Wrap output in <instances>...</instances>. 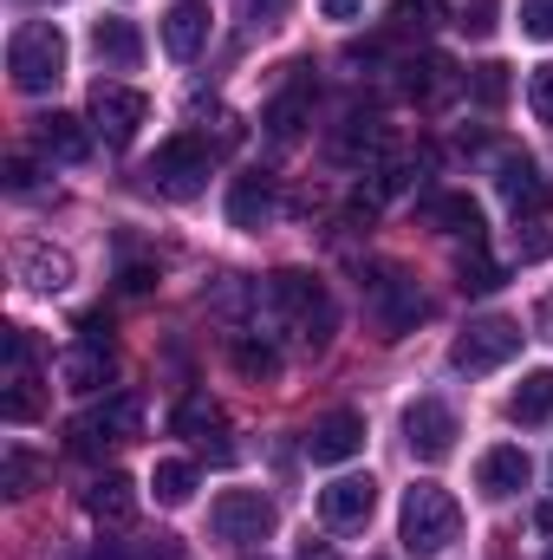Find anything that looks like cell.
Here are the masks:
<instances>
[{
	"instance_id": "39",
	"label": "cell",
	"mask_w": 553,
	"mask_h": 560,
	"mask_svg": "<svg viewBox=\"0 0 553 560\" xmlns=\"http://www.w3.org/2000/svg\"><path fill=\"white\" fill-rule=\"evenodd\" d=\"M299 560H339V555H332V541H313V535H306V541H299Z\"/></svg>"
},
{
	"instance_id": "26",
	"label": "cell",
	"mask_w": 553,
	"mask_h": 560,
	"mask_svg": "<svg viewBox=\"0 0 553 560\" xmlns=\"http://www.w3.org/2000/svg\"><path fill=\"white\" fill-rule=\"evenodd\" d=\"M176 436H196V443H209V436H215V430H222V405H215V398H209V392H189V398H183V405H176Z\"/></svg>"
},
{
	"instance_id": "18",
	"label": "cell",
	"mask_w": 553,
	"mask_h": 560,
	"mask_svg": "<svg viewBox=\"0 0 553 560\" xmlns=\"http://www.w3.org/2000/svg\"><path fill=\"white\" fill-rule=\"evenodd\" d=\"M92 52H98L111 72H138L143 66V33L131 20H98V26H92Z\"/></svg>"
},
{
	"instance_id": "2",
	"label": "cell",
	"mask_w": 553,
	"mask_h": 560,
	"mask_svg": "<svg viewBox=\"0 0 553 560\" xmlns=\"http://www.w3.org/2000/svg\"><path fill=\"white\" fill-rule=\"evenodd\" d=\"M7 72H13V85H20L26 98L52 92V85L66 79V33H59L52 20L13 26V39H7Z\"/></svg>"
},
{
	"instance_id": "28",
	"label": "cell",
	"mask_w": 553,
	"mask_h": 560,
	"mask_svg": "<svg viewBox=\"0 0 553 560\" xmlns=\"http://www.w3.org/2000/svg\"><path fill=\"white\" fill-rule=\"evenodd\" d=\"M508 92H515V79H508V66H502V59H489V66H475V72H469V98H475L482 112H502V105H508Z\"/></svg>"
},
{
	"instance_id": "40",
	"label": "cell",
	"mask_w": 553,
	"mask_h": 560,
	"mask_svg": "<svg viewBox=\"0 0 553 560\" xmlns=\"http://www.w3.org/2000/svg\"><path fill=\"white\" fill-rule=\"evenodd\" d=\"M534 332H541V339H553V293L534 306Z\"/></svg>"
},
{
	"instance_id": "19",
	"label": "cell",
	"mask_w": 553,
	"mask_h": 560,
	"mask_svg": "<svg viewBox=\"0 0 553 560\" xmlns=\"http://www.w3.org/2000/svg\"><path fill=\"white\" fill-rule=\"evenodd\" d=\"M33 143H39L46 156H59V163H85V150H92L85 125H79V118H66V112H46V118H33Z\"/></svg>"
},
{
	"instance_id": "17",
	"label": "cell",
	"mask_w": 553,
	"mask_h": 560,
	"mask_svg": "<svg viewBox=\"0 0 553 560\" xmlns=\"http://www.w3.org/2000/svg\"><path fill=\"white\" fill-rule=\"evenodd\" d=\"M59 378H66L72 392H98V385L111 378V339H92V332H85V339L59 359Z\"/></svg>"
},
{
	"instance_id": "43",
	"label": "cell",
	"mask_w": 553,
	"mask_h": 560,
	"mask_svg": "<svg viewBox=\"0 0 553 560\" xmlns=\"http://www.w3.org/2000/svg\"><path fill=\"white\" fill-rule=\"evenodd\" d=\"M534 528H541V535H553V502H541V509H534Z\"/></svg>"
},
{
	"instance_id": "11",
	"label": "cell",
	"mask_w": 553,
	"mask_h": 560,
	"mask_svg": "<svg viewBox=\"0 0 553 560\" xmlns=\"http://www.w3.org/2000/svg\"><path fill=\"white\" fill-rule=\"evenodd\" d=\"M319 515H326V528H339V535L365 528V522L378 515V482H372V476H339V482H326V489H319Z\"/></svg>"
},
{
	"instance_id": "31",
	"label": "cell",
	"mask_w": 553,
	"mask_h": 560,
	"mask_svg": "<svg viewBox=\"0 0 553 560\" xmlns=\"http://www.w3.org/2000/svg\"><path fill=\"white\" fill-rule=\"evenodd\" d=\"M391 13H398L404 33H436L443 26V0H391Z\"/></svg>"
},
{
	"instance_id": "12",
	"label": "cell",
	"mask_w": 553,
	"mask_h": 560,
	"mask_svg": "<svg viewBox=\"0 0 553 560\" xmlns=\"http://www.w3.org/2000/svg\"><path fill=\"white\" fill-rule=\"evenodd\" d=\"M404 443H411V456H423V463H443L456 450V411L443 398H416L411 411H404Z\"/></svg>"
},
{
	"instance_id": "27",
	"label": "cell",
	"mask_w": 553,
	"mask_h": 560,
	"mask_svg": "<svg viewBox=\"0 0 553 560\" xmlns=\"http://www.w3.org/2000/svg\"><path fill=\"white\" fill-rule=\"evenodd\" d=\"M228 365H235L248 385H274L280 378V352L261 346V339H235V346H228Z\"/></svg>"
},
{
	"instance_id": "7",
	"label": "cell",
	"mask_w": 553,
	"mask_h": 560,
	"mask_svg": "<svg viewBox=\"0 0 553 560\" xmlns=\"http://www.w3.org/2000/svg\"><path fill=\"white\" fill-rule=\"evenodd\" d=\"M138 423H143V398L138 392H118V398H105L98 411L72 418V450H79V456H105L111 443L138 436Z\"/></svg>"
},
{
	"instance_id": "9",
	"label": "cell",
	"mask_w": 553,
	"mask_h": 560,
	"mask_svg": "<svg viewBox=\"0 0 553 560\" xmlns=\"http://www.w3.org/2000/svg\"><path fill=\"white\" fill-rule=\"evenodd\" d=\"M209 528H215V541H268L274 535V502L261 489H222L215 509H209Z\"/></svg>"
},
{
	"instance_id": "29",
	"label": "cell",
	"mask_w": 553,
	"mask_h": 560,
	"mask_svg": "<svg viewBox=\"0 0 553 560\" xmlns=\"http://www.w3.org/2000/svg\"><path fill=\"white\" fill-rule=\"evenodd\" d=\"M150 489H156V502H163V509H183V502L196 495V469H189V463H156Z\"/></svg>"
},
{
	"instance_id": "14",
	"label": "cell",
	"mask_w": 553,
	"mask_h": 560,
	"mask_svg": "<svg viewBox=\"0 0 553 560\" xmlns=\"http://www.w3.org/2000/svg\"><path fill=\"white\" fill-rule=\"evenodd\" d=\"M209 33H215V13H209L202 0H176V7L163 13V46H169V59H196V52L209 46Z\"/></svg>"
},
{
	"instance_id": "38",
	"label": "cell",
	"mask_w": 553,
	"mask_h": 560,
	"mask_svg": "<svg viewBox=\"0 0 553 560\" xmlns=\"http://www.w3.org/2000/svg\"><path fill=\"white\" fill-rule=\"evenodd\" d=\"M319 13H326V20H358L365 0H319Z\"/></svg>"
},
{
	"instance_id": "42",
	"label": "cell",
	"mask_w": 553,
	"mask_h": 560,
	"mask_svg": "<svg viewBox=\"0 0 553 560\" xmlns=\"http://www.w3.org/2000/svg\"><path fill=\"white\" fill-rule=\"evenodd\" d=\"M150 280H156V275H150V268H125V293H143Z\"/></svg>"
},
{
	"instance_id": "33",
	"label": "cell",
	"mask_w": 553,
	"mask_h": 560,
	"mask_svg": "<svg viewBox=\"0 0 553 560\" xmlns=\"http://www.w3.org/2000/svg\"><path fill=\"white\" fill-rule=\"evenodd\" d=\"M7 372H13V385H33V332H7Z\"/></svg>"
},
{
	"instance_id": "20",
	"label": "cell",
	"mask_w": 553,
	"mask_h": 560,
	"mask_svg": "<svg viewBox=\"0 0 553 560\" xmlns=\"http://www.w3.org/2000/svg\"><path fill=\"white\" fill-rule=\"evenodd\" d=\"M416 222H423V229H443V235H469V242H482V209H475L469 196H430V202L416 209Z\"/></svg>"
},
{
	"instance_id": "16",
	"label": "cell",
	"mask_w": 553,
	"mask_h": 560,
	"mask_svg": "<svg viewBox=\"0 0 553 560\" xmlns=\"http://www.w3.org/2000/svg\"><path fill=\"white\" fill-rule=\"evenodd\" d=\"M475 489H482L489 502H502V495L528 489V450H521V443H495V450L475 463Z\"/></svg>"
},
{
	"instance_id": "3",
	"label": "cell",
	"mask_w": 553,
	"mask_h": 560,
	"mask_svg": "<svg viewBox=\"0 0 553 560\" xmlns=\"http://www.w3.org/2000/svg\"><path fill=\"white\" fill-rule=\"evenodd\" d=\"M398 535H404V555L436 560L456 535H462V509H456V495L436 489V482L404 489V522H398Z\"/></svg>"
},
{
	"instance_id": "34",
	"label": "cell",
	"mask_w": 553,
	"mask_h": 560,
	"mask_svg": "<svg viewBox=\"0 0 553 560\" xmlns=\"http://www.w3.org/2000/svg\"><path fill=\"white\" fill-rule=\"evenodd\" d=\"M528 105H534L541 125H553V66H534V79H528Z\"/></svg>"
},
{
	"instance_id": "10",
	"label": "cell",
	"mask_w": 553,
	"mask_h": 560,
	"mask_svg": "<svg viewBox=\"0 0 553 560\" xmlns=\"http://www.w3.org/2000/svg\"><path fill=\"white\" fill-rule=\"evenodd\" d=\"M143 118H150V98H143V92L111 85V79H98V85H92V125H98V138L111 143V150H125V143L138 138Z\"/></svg>"
},
{
	"instance_id": "41",
	"label": "cell",
	"mask_w": 553,
	"mask_h": 560,
	"mask_svg": "<svg viewBox=\"0 0 553 560\" xmlns=\"http://www.w3.org/2000/svg\"><path fill=\"white\" fill-rule=\"evenodd\" d=\"M248 7H255V20H280V13H286L293 0H248Z\"/></svg>"
},
{
	"instance_id": "24",
	"label": "cell",
	"mask_w": 553,
	"mask_h": 560,
	"mask_svg": "<svg viewBox=\"0 0 553 560\" xmlns=\"http://www.w3.org/2000/svg\"><path fill=\"white\" fill-rule=\"evenodd\" d=\"M306 112H313V79H293L274 105H268V131H274L280 143H293L306 131Z\"/></svg>"
},
{
	"instance_id": "32",
	"label": "cell",
	"mask_w": 553,
	"mask_h": 560,
	"mask_svg": "<svg viewBox=\"0 0 553 560\" xmlns=\"http://www.w3.org/2000/svg\"><path fill=\"white\" fill-rule=\"evenodd\" d=\"M46 476V463L39 456H26V450H7V469H0V489H13V495H26L33 482Z\"/></svg>"
},
{
	"instance_id": "1",
	"label": "cell",
	"mask_w": 553,
	"mask_h": 560,
	"mask_svg": "<svg viewBox=\"0 0 553 560\" xmlns=\"http://www.w3.org/2000/svg\"><path fill=\"white\" fill-rule=\"evenodd\" d=\"M268 313H274L280 326L306 346V352H319V346L339 332V306H332L326 280L299 275V268H280V275L268 280Z\"/></svg>"
},
{
	"instance_id": "4",
	"label": "cell",
	"mask_w": 553,
	"mask_h": 560,
	"mask_svg": "<svg viewBox=\"0 0 553 560\" xmlns=\"http://www.w3.org/2000/svg\"><path fill=\"white\" fill-rule=\"evenodd\" d=\"M365 313H372V326H378L385 339H404L430 306H423V287H416L404 268H378V275L365 280Z\"/></svg>"
},
{
	"instance_id": "44",
	"label": "cell",
	"mask_w": 553,
	"mask_h": 560,
	"mask_svg": "<svg viewBox=\"0 0 553 560\" xmlns=\"http://www.w3.org/2000/svg\"><path fill=\"white\" fill-rule=\"evenodd\" d=\"M548 560H553V548H548Z\"/></svg>"
},
{
	"instance_id": "8",
	"label": "cell",
	"mask_w": 553,
	"mask_h": 560,
	"mask_svg": "<svg viewBox=\"0 0 553 560\" xmlns=\"http://www.w3.org/2000/svg\"><path fill=\"white\" fill-rule=\"evenodd\" d=\"M495 189H502V202H508V215L515 222H548V209H553V183L541 176V163L534 156H502L495 163Z\"/></svg>"
},
{
	"instance_id": "13",
	"label": "cell",
	"mask_w": 553,
	"mask_h": 560,
	"mask_svg": "<svg viewBox=\"0 0 553 560\" xmlns=\"http://www.w3.org/2000/svg\"><path fill=\"white\" fill-rule=\"evenodd\" d=\"M306 456L313 463H345V456H358L365 450V418L358 411H326V418L306 423Z\"/></svg>"
},
{
	"instance_id": "21",
	"label": "cell",
	"mask_w": 553,
	"mask_h": 560,
	"mask_svg": "<svg viewBox=\"0 0 553 560\" xmlns=\"http://www.w3.org/2000/svg\"><path fill=\"white\" fill-rule=\"evenodd\" d=\"M20 280L39 293H59V287H72V255H59L46 242H20Z\"/></svg>"
},
{
	"instance_id": "15",
	"label": "cell",
	"mask_w": 553,
	"mask_h": 560,
	"mask_svg": "<svg viewBox=\"0 0 553 560\" xmlns=\"http://www.w3.org/2000/svg\"><path fill=\"white\" fill-rule=\"evenodd\" d=\"M274 222V176H235L228 183V229L261 235Z\"/></svg>"
},
{
	"instance_id": "6",
	"label": "cell",
	"mask_w": 553,
	"mask_h": 560,
	"mask_svg": "<svg viewBox=\"0 0 553 560\" xmlns=\"http://www.w3.org/2000/svg\"><path fill=\"white\" fill-rule=\"evenodd\" d=\"M521 339H528V332H521L515 319H475V326H462V339L449 346V365L469 372V378H475V372H495V365H508V359L521 352Z\"/></svg>"
},
{
	"instance_id": "30",
	"label": "cell",
	"mask_w": 553,
	"mask_h": 560,
	"mask_svg": "<svg viewBox=\"0 0 553 560\" xmlns=\"http://www.w3.org/2000/svg\"><path fill=\"white\" fill-rule=\"evenodd\" d=\"M456 280H462V293H495L502 287V268L482 255V242H469V255L456 261Z\"/></svg>"
},
{
	"instance_id": "23",
	"label": "cell",
	"mask_w": 553,
	"mask_h": 560,
	"mask_svg": "<svg viewBox=\"0 0 553 560\" xmlns=\"http://www.w3.org/2000/svg\"><path fill=\"white\" fill-rule=\"evenodd\" d=\"M85 509H92L98 522L125 528V522L138 515V489H131V476H98V482L85 489Z\"/></svg>"
},
{
	"instance_id": "5",
	"label": "cell",
	"mask_w": 553,
	"mask_h": 560,
	"mask_svg": "<svg viewBox=\"0 0 553 560\" xmlns=\"http://www.w3.org/2000/svg\"><path fill=\"white\" fill-rule=\"evenodd\" d=\"M143 176H150V189H163V196L189 202V196H202V189H209V143H202V138H169L150 163H143Z\"/></svg>"
},
{
	"instance_id": "22",
	"label": "cell",
	"mask_w": 553,
	"mask_h": 560,
	"mask_svg": "<svg viewBox=\"0 0 553 560\" xmlns=\"http://www.w3.org/2000/svg\"><path fill=\"white\" fill-rule=\"evenodd\" d=\"M385 143H391L385 118H372V112L358 118V112H352V118H345V131L332 138V156H339V163H372V156H378Z\"/></svg>"
},
{
	"instance_id": "25",
	"label": "cell",
	"mask_w": 553,
	"mask_h": 560,
	"mask_svg": "<svg viewBox=\"0 0 553 560\" xmlns=\"http://www.w3.org/2000/svg\"><path fill=\"white\" fill-rule=\"evenodd\" d=\"M508 418L515 423H548L553 418V372H528L521 392L508 398Z\"/></svg>"
},
{
	"instance_id": "37",
	"label": "cell",
	"mask_w": 553,
	"mask_h": 560,
	"mask_svg": "<svg viewBox=\"0 0 553 560\" xmlns=\"http://www.w3.org/2000/svg\"><path fill=\"white\" fill-rule=\"evenodd\" d=\"M7 189H13V196H20V189H33V163H26V156H13V163H7Z\"/></svg>"
},
{
	"instance_id": "36",
	"label": "cell",
	"mask_w": 553,
	"mask_h": 560,
	"mask_svg": "<svg viewBox=\"0 0 553 560\" xmlns=\"http://www.w3.org/2000/svg\"><path fill=\"white\" fill-rule=\"evenodd\" d=\"M456 26H462V33H475V39H482V33H495V0L462 7V20H456Z\"/></svg>"
},
{
	"instance_id": "35",
	"label": "cell",
	"mask_w": 553,
	"mask_h": 560,
	"mask_svg": "<svg viewBox=\"0 0 553 560\" xmlns=\"http://www.w3.org/2000/svg\"><path fill=\"white\" fill-rule=\"evenodd\" d=\"M521 33L528 39H553V0H521Z\"/></svg>"
}]
</instances>
